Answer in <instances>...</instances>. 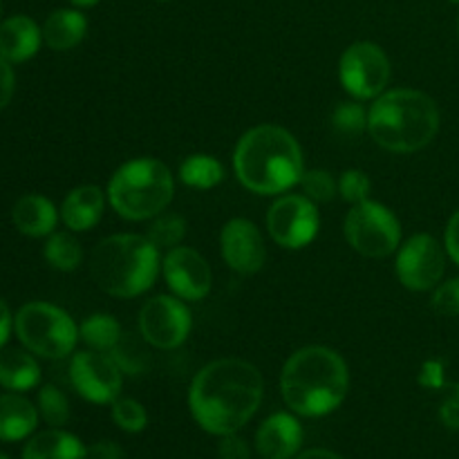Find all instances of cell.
<instances>
[{"label": "cell", "instance_id": "obj_1", "mask_svg": "<svg viewBox=\"0 0 459 459\" xmlns=\"http://www.w3.org/2000/svg\"><path fill=\"white\" fill-rule=\"evenodd\" d=\"M263 375L242 359H218L202 368L188 388L193 420L209 435H233L263 403Z\"/></svg>", "mask_w": 459, "mask_h": 459}, {"label": "cell", "instance_id": "obj_2", "mask_svg": "<svg viewBox=\"0 0 459 459\" xmlns=\"http://www.w3.org/2000/svg\"><path fill=\"white\" fill-rule=\"evenodd\" d=\"M233 170L242 186L255 195H281L300 184L303 151L290 130L273 124L255 126L238 139Z\"/></svg>", "mask_w": 459, "mask_h": 459}, {"label": "cell", "instance_id": "obj_3", "mask_svg": "<svg viewBox=\"0 0 459 459\" xmlns=\"http://www.w3.org/2000/svg\"><path fill=\"white\" fill-rule=\"evenodd\" d=\"M350 390L348 363L336 350L307 345L291 354L281 372V394L300 417H325L345 402Z\"/></svg>", "mask_w": 459, "mask_h": 459}, {"label": "cell", "instance_id": "obj_4", "mask_svg": "<svg viewBox=\"0 0 459 459\" xmlns=\"http://www.w3.org/2000/svg\"><path fill=\"white\" fill-rule=\"evenodd\" d=\"M368 133L385 151L417 152L439 133V108L421 90H385L368 110Z\"/></svg>", "mask_w": 459, "mask_h": 459}, {"label": "cell", "instance_id": "obj_5", "mask_svg": "<svg viewBox=\"0 0 459 459\" xmlns=\"http://www.w3.org/2000/svg\"><path fill=\"white\" fill-rule=\"evenodd\" d=\"M160 249L137 233H117L97 245L90 258V273L97 287L115 299H134L155 285Z\"/></svg>", "mask_w": 459, "mask_h": 459}, {"label": "cell", "instance_id": "obj_6", "mask_svg": "<svg viewBox=\"0 0 459 459\" xmlns=\"http://www.w3.org/2000/svg\"><path fill=\"white\" fill-rule=\"evenodd\" d=\"M175 195V179L169 166L155 157H137L115 170L108 184V202L117 215L130 222L157 218Z\"/></svg>", "mask_w": 459, "mask_h": 459}, {"label": "cell", "instance_id": "obj_7", "mask_svg": "<svg viewBox=\"0 0 459 459\" xmlns=\"http://www.w3.org/2000/svg\"><path fill=\"white\" fill-rule=\"evenodd\" d=\"M18 341L31 354L43 359H65L79 343V327L65 309L34 300L22 305L13 316Z\"/></svg>", "mask_w": 459, "mask_h": 459}, {"label": "cell", "instance_id": "obj_8", "mask_svg": "<svg viewBox=\"0 0 459 459\" xmlns=\"http://www.w3.org/2000/svg\"><path fill=\"white\" fill-rule=\"evenodd\" d=\"M345 240L366 258H388L402 247V224L385 204L366 200L345 218Z\"/></svg>", "mask_w": 459, "mask_h": 459}, {"label": "cell", "instance_id": "obj_9", "mask_svg": "<svg viewBox=\"0 0 459 459\" xmlns=\"http://www.w3.org/2000/svg\"><path fill=\"white\" fill-rule=\"evenodd\" d=\"M390 76H393V65H390L388 54L379 45L361 40V43H352L341 54V85L357 101L381 97L388 90Z\"/></svg>", "mask_w": 459, "mask_h": 459}, {"label": "cell", "instance_id": "obj_10", "mask_svg": "<svg viewBox=\"0 0 459 459\" xmlns=\"http://www.w3.org/2000/svg\"><path fill=\"white\" fill-rule=\"evenodd\" d=\"M321 229L316 202L307 195H282L267 213V231L282 249H303L312 245Z\"/></svg>", "mask_w": 459, "mask_h": 459}, {"label": "cell", "instance_id": "obj_11", "mask_svg": "<svg viewBox=\"0 0 459 459\" xmlns=\"http://www.w3.org/2000/svg\"><path fill=\"white\" fill-rule=\"evenodd\" d=\"M191 327V309L178 296H152L139 312V332L143 341L157 350H175L184 345Z\"/></svg>", "mask_w": 459, "mask_h": 459}, {"label": "cell", "instance_id": "obj_12", "mask_svg": "<svg viewBox=\"0 0 459 459\" xmlns=\"http://www.w3.org/2000/svg\"><path fill=\"white\" fill-rule=\"evenodd\" d=\"M70 381L85 402L103 406V403H115L119 399L124 370L112 354L83 350L72 357Z\"/></svg>", "mask_w": 459, "mask_h": 459}, {"label": "cell", "instance_id": "obj_13", "mask_svg": "<svg viewBox=\"0 0 459 459\" xmlns=\"http://www.w3.org/2000/svg\"><path fill=\"white\" fill-rule=\"evenodd\" d=\"M397 276L406 290L429 291L442 282L446 272V254L444 247L429 233H417L399 247Z\"/></svg>", "mask_w": 459, "mask_h": 459}, {"label": "cell", "instance_id": "obj_14", "mask_svg": "<svg viewBox=\"0 0 459 459\" xmlns=\"http://www.w3.org/2000/svg\"><path fill=\"white\" fill-rule=\"evenodd\" d=\"M161 272H164L166 285L178 299L188 303H200L211 294L213 287V273L209 263L202 258L191 247H175L161 260Z\"/></svg>", "mask_w": 459, "mask_h": 459}, {"label": "cell", "instance_id": "obj_15", "mask_svg": "<svg viewBox=\"0 0 459 459\" xmlns=\"http://www.w3.org/2000/svg\"><path fill=\"white\" fill-rule=\"evenodd\" d=\"M222 258L229 269L242 276L258 273L267 260V247L260 229L245 218L229 220L220 233Z\"/></svg>", "mask_w": 459, "mask_h": 459}, {"label": "cell", "instance_id": "obj_16", "mask_svg": "<svg viewBox=\"0 0 459 459\" xmlns=\"http://www.w3.org/2000/svg\"><path fill=\"white\" fill-rule=\"evenodd\" d=\"M303 446V426L290 412H273L255 433V451L263 459H294Z\"/></svg>", "mask_w": 459, "mask_h": 459}, {"label": "cell", "instance_id": "obj_17", "mask_svg": "<svg viewBox=\"0 0 459 459\" xmlns=\"http://www.w3.org/2000/svg\"><path fill=\"white\" fill-rule=\"evenodd\" d=\"M43 43V27L36 25L34 18L18 16L0 22V56L9 63H25L39 54Z\"/></svg>", "mask_w": 459, "mask_h": 459}, {"label": "cell", "instance_id": "obj_18", "mask_svg": "<svg viewBox=\"0 0 459 459\" xmlns=\"http://www.w3.org/2000/svg\"><path fill=\"white\" fill-rule=\"evenodd\" d=\"M106 211V193L94 184L76 186L61 204V220L70 231L81 233L97 227Z\"/></svg>", "mask_w": 459, "mask_h": 459}, {"label": "cell", "instance_id": "obj_19", "mask_svg": "<svg viewBox=\"0 0 459 459\" xmlns=\"http://www.w3.org/2000/svg\"><path fill=\"white\" fill-rule=\"evenodd\" d=\"M58 215H61V211L54 206V202L48 200L45 195H39V193L22 195L12 209L13 227L22 236L30 238L52 236L58 224Z\"/></svg>", "mask_w": 459, "mask_h": 459}, {"label": "cell", "instance_id": "obj_20", "mask_svg": "<svg viewBox=\"0 0 459 459\" xmlns=\"http://www.w3.org/2000/svg\"><path fill=\"white\" fill-rule=\"evenodd\" d=\"M39 426V408L21 393L0 394V442H21Z\"/></svg>", "mask_w": 459, "mask_h": 459}, {"label": "cell", "instance_id": "obj_21", "mask_svg": "<svg viewBox=\"0 0 459 459\" xmlns=\"http://www.w3.org/2000/svg\"><path fill=\"white\" fill-rule=\"evenodd\" d=\"M88 34V18L79 9H56L43 25V43L54 52H67Z\"/></svg>", "mask_w": 459, "mask_h": 459}, {"label": "cell", "instance_id": "obj_22", "mask_svg": "<svg viewBox=\"0 0 459 459\" xmlns=\"http://www.w3.org/2000/svg\"><path fill=\"white\" fill-rule=\"evenodd\" d=\"M22 459H88V448L76 435L63 429H49L25 444Z\"/></svg>", "mask_w": 459, "mask_h": 459}, {"label": "cell", "instance_id": "obj_23", "mask_svg": "<svg viewBox=\"0 0 459 459\" xmlns=\"http://www.w3.org/2000/svg\"><path fill=\"white\" fill-rule=\"evenodd\" d=\"M40 384V366L30 350H0V385L12 393H27Z\"/></svg>", "mask_w": 459, "mask_h": 459}, {"label": "cell", "instance_id": "obj_24", "mask_svg": "<svg viewBox=\"0 0 459 459\" xmlns=\"http://www.w3.org/2000/svg\"><path fill=\"white\" fill-rule=\"evenodd\" d=\"M79 341L97 352H115L121 343V325L110 314H92L79 327Z\"/></svg>", "mask_w": 459, "mask_h": 459}, {"label": "cell", "instance_id": "obj_25", "mask_svg": "<svg viewBox=\"0 0 459 459\" xmlns=\"http://www.w3.org/2000/svg\"><path fill=\"white\" fill-rule=\"evenodd\" d=\"M179 179L191 188L209 191V188L218 186L224 179V166L213 155L195 152V155H188L182 161V166H179Z\"/></svg>", "mask_w": 459, "mask_h": 459}, {"label": "cell", "instance_id": "obj_26", "mask_svg": "<svg viewBox=\"0 0 459 459\" xmlns=\"http://www.w3.org/2000/svg\"><path fill=\"white\" fill-rule=\"evenodd\" d=\"M45 260L56 272H76L83 263V249L81 242L67 231H54L45 242Z\"/></svg>", "mask_w": 459, "mask_h": 459}, {"label": "cell", "instance_id": "obj_27", "mask_svg": "<svg viewBox=\"0 0 459 459\" xmlns=\"http://www.w3.org/2000/svg\"><path fill=\"white\" fill-rule=\"evenodd\" d=\"M184 236H186V222L182 215L175 213H161L157 215L155 222L148 229L146 238L157 247V249H175L182 245Z\"/></svg>", "mask_w": 459, "mask_h": 459}, {"label": "cell", "instance_id": "obj_28", "mask_svg": "<svg viewBox=\"0 0 459 459\" xmlns=\"http://www.w3.org/2000/svg\"><path fill=\"white\" fill-rule=\"evenodd\" d=\"M39 415L48 421L52 429H61L70 420V403L67 397L56 388L48 384L39 390Z\"/></svg>", "mask_w": 459, "mask_h": 459}, {"label": "cell", "instance_id": "obj_29", "mask_svg": "<svg viewBox=\"0 0 459 459\" xmlns=\"http://www.w3.org/2000/svg\"><path fill=\"white\" fill-rule=\"evenodd\" d=\"M112 420L126 433H142L148 426V412L137 399L119 397L112 403Z\"/></svg>", "mask_w": 459, "mask_h": 459}, {"label": "cell", "instance_id": "obj_30", "mask_svg": "<svg viewBox=\"0 0 459 459\" xmlns=\"http://www.w3.org/2000/svg\"><path fill=\"white\" fill-rule=\"evenodd\" d=\"M332 126L341 134H361L368 130V110L357 99L339 103L332 112Z\"/></svg>", "mask_w": 459, "mask_h": 459}, {"label": "cell", "instance_id": "obj_31", "mask_svg": "<svg viewBox=\"0 0 459 459\" xmlns=\"http://www.w3.org/2000/svg\"><path fill=\"white\" fill-rule=\"evenodd\" d=\"M300 186L312 202H330L339 193V184L332 178L330 170H305Z\"/></svg>", "mask_w": 459, "mask_h": 459}, {"label": "cell", "instance_id": "obj_32", "mask_svg": "<svg viewBox=\"0 0 459 459\" xmlns=\"http://www.w3.org/2000/svg\"><path fill=\"white\" fill-rule=\"evenodd\" d=\"M370 191H372V182L363 170L350 169L339 178L341 197H343L345 202H350L352 206L370 200Z\"/></svg>", "mask_w": 459, "mask_h": 459}, {"label": "cell", "instance_id": "obj_33", "mask_svg": "<svg viewBox=\"0 0 459 459\" xmlns=\"http://www.w3.org/2000/svg\"><path fill=\"white\" fill-rule=\"evenodd\" d=\"M430 305L439 316H459V278H451L435 287Z\"/></svg>", "mask_w": 459, "mask_h": 459}, {"label": "cell", "instance_id": "obj_34", "mask_svg": "<svg viewBox=\"0 0 459 459\" xmlns=\"http://www.w3.org/2000/svg\"><path fill=\"white\" fill-rule=\"evenodd\" d=\"M446 397L439 406V420L448 430H459V384H446Z\"/></svg>", "mask_w": 459, "mask_h": 459}, {"label": "cell", "instance_id": "obj_35", "mask_svg": "<svg viewBox=\"0 0 459 459\" xmlns=\"http://www.w3.org/2000/svg\"><path fill=\"white\" fill-rule=\"evenodd\" d=\"M421 388L426 390H444L446 388V377H444V361L439 359H429L421 363L420 377H417Z\"/></svg>", "mask_w": 459, "mask_h": 459}, {"label": "cell", "instance_id": "obj_36", "mask_svg": "<svg viewBox=\"0 0 459 459\" xmlns=\"http://www.w3.org/2000/svg\"><path fill=\"white\" fill-rule=\"evenodd\" d=\"M218 457L220 459H251V451L249 446H247L245 439L238 437V433H233V435H224V437H220Z\"/></svg>", "mask_w": 459, "mask_h": 459}, {"label": "cell", "instance_id": "obj_37", "mask_svg": "<svg viewBox=\"0 0 459 459\" xmlns=\"http://www.w3.org/2000/svg\"><path fill=\"white\" fill-rule=\"evenodd\" d=\"M13 90H16V74L12 70V63L0 56V110L9 106Z\"/></svg>", "mask_w": 459, "mask_h": 459}, {"label": "cell", "instance_id": "obj_38", "mask_svg": "<svg viewBox=\"0 0 459 459\" xmlns=\"http://www.w3.org/2000/svg\"><path fill=\"white\" fill-rule=\"evenodd\" d=\"M444 247H446L448 258L459 267V209L448 220L446 233H444Z\"/></svg>", "mask_w": 459, "mask_h": 459}, {"label": "cell", "instance_id": "obj_39", "mask_svg": "<svg viewBox=\"0 0 459 459\" xmlns=\"http://www.w3.org/2000/svg\"><path fill=\"white\" fill-rule=\"evenodd\" d=\"M88 459H124V451L115 442H97L88 448Z\"/></svg>", "mask_w": 459, "mask_h": 459}, {"label": "cell", "instance_id": "obj_40", "mask_svg": "<svg viewBox=\"0 0 459 459\" xmlns=\"http://www.w3.org/2000/svg\"><path fill=\"white\" fill-rule=\"evenodd\" d=\"M12 330H13L12 309H9V305L0 299V350L7 345L9 336H12Z\"/></svg>", "mask_w": 459, "mask_h": 459}, {"label": "cell", "instance_id": "obj_41", "mask_svg": "<svg viewBox=\"0 0 459 459\" xmlns=\"http://www.w3.org/2000/svg\"><path fill=\"white\" fill-rule=\"evenodd\" d=\"M294 459H343V457L334 451H327V448H309V451L299 453Z\"/></svg>", "mask_w": 459, "mask_h": 459}, {"label": "cell", "instance_id": "obj_42", "mask_svg": "<svg viewBox=\"0 0 459 459\" xmlns=\"http://www.w3.org/2000/svg\"><path fill=\"white\" fill-rule=\"evenodd\" d=\"M74 7H94V4L99 3V0H70Z\"/></svg>", "mask_w": 459, "mask_h": 459}, {"label": "cell", "instance_id": "obj_43", "mask_svg": "<svg viewBox=\"0 0 459 459\" xmlns=\"http://www.w3.org/2000/svg\"><path fill=\"white\" fill-rule=\"evenodd\" d=\"M0 459H9L7 455H4V453H0Z\"/></svg>", "mask_w": 459, "mask_h": 459}, {"label": "cell", "instance_id": "obj_44", "mask_svg": "<svg viewBox=\"0 0 459 459\" xmlns=\"http://www.w3.org/2000/svg\"><path fill=\"white\" fill-rule=\"evenodd\" d=\"M160 3H169V0H160Z\"/></svg>", "mask_w": 459, "mask_h": 459}, {"label": "cell", "instance_id": "obj_45", "mask_svg": "<svg viewBox=\"0 0 459 459\" xmlns=\"http://www.w3.org/2000/svg\"><path fill=\"white\" fill-rule=\"evenodd\" d=\"M451 3H459V0H451Z\"/></svg>", "mask_w": 459, "mask_h": 459}, {"label": "cell", "instance_id": "obj_46", "mask_svg": "<svg viewBox=\"0 0 459 459\" xmlns=\"http://www.w3.org/2000/svg\"><path fill=\"white\" fill-rule=\"evenodd\" d=\"M0 9H3V4H0Z\"/></svg>", "mask_w": 459, "mask_h": 459}]
</instances>
